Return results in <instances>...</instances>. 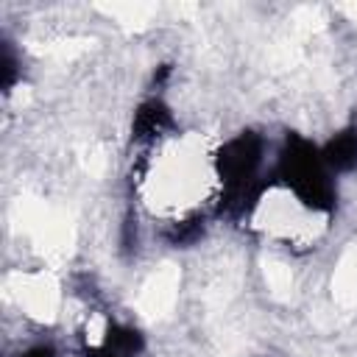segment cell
Wrapping results in <instances>:
<instances>
[{
	"label": "cell",
	"instance_id": "cell-1",
	"mask_svg": "<svg viewBox=\"0 0 357 357\" xmlns=\"http://www.w3.org/2000/svg\"><path fill=\"white\" fill-rule=\"evenodd\" d=\"M265 167V139L254 131H240L220 145L212 156L218 184V212L229 218L248 215L262 192L259 184Z\"/></svg>",
	"mask_w": 357,
	"mask_h": 357
},
{
	"label": "cell",
	"instance_id": "cell-2",
	"mask_svg": "<svg viewBox=\"0 0 357 357\" xmlns=\"http://www.w3.org/2000/svg\"><path fill=\"white\" fill-rule=\"evenodd\" d=\"M84 354L86 357H139L142 351V335L134 326L98 318L86 326L84 335Z\"/></svg>",
	"mask_w": 357,
	"mask_h": 357
},
{
	"label": "cell",
	"instance_id": "cell-3",
	"mask_svg": "<svg viewBox=\"0 0 357 357\" xmlns=\"http://www.w3.org/2000/svg\"><path fill=\"white\" fill-rule=\"evenodd\" d=\"M173 128H176V120L170 114V106L156 95L137 106L131 120V139L142 148H156L173 134Z\"/></svg>",
	"mask_w": 357,
	"mask_h": 357
},
{
	"label": "cell",
	"instance_id": "cell-4",
	"mask_svg": "<svg viewBox=\"0 0 357 357\" xmlns=\"http://www.w3.org/2000/svg\"><path fill=\"white\" fill-rule=\"evenodd\" d=\"M321 156L326 162V167L332 170V176H346L357 170V123L346 126L343 131H337L324 148Z\"/></svg>",
	"mask_w": 357,
	"mask_h": 357
},
{
	"label": "cell",
	"instance_id": "cell-5",
	"mask_svg": "<svg viewBox=\"0 0 357 357\" xmlns=\"http://www.w3.org/2000/svg\"><path fill=\"white\" fill-rule=\"evenodd\" d=\"M0 81H3L6 92H11V86L20 81V59L8 39L0 42Z\"/></svg>",
	"mask_w": 357,
	"mask_h": 357
},
{
	"label": "cell",
	"instance_id": "cell-6",
	"mask_svg": "<svg viewBox=\"0 0 357 357\" xmlns=\"http://www.w3.org/2000/svg\"><path fill=\"white\" fill-rule=\"evenodd\" d=\"M139 248V223L134 212H126L123 226H120V251L123 257H134Z\"/></svg>",
	"mask_w": 357,
	"mask_h": 357
},
{
	"label": "cell",
	"instance_id": "cell-7",
	"mask_svg": "<svg viewBox=\"0 0 357 357\" xmlns=\"http://www.w3.org/2000/svg\"><path fill=\"white\" fill-rule=\"evenodd\" d=\"M20 357H56V349L50 343H36V346L25 349Z\"/></svg>",
	"mask_w": 357,
	"mask_h": 357
}]
</instances>
